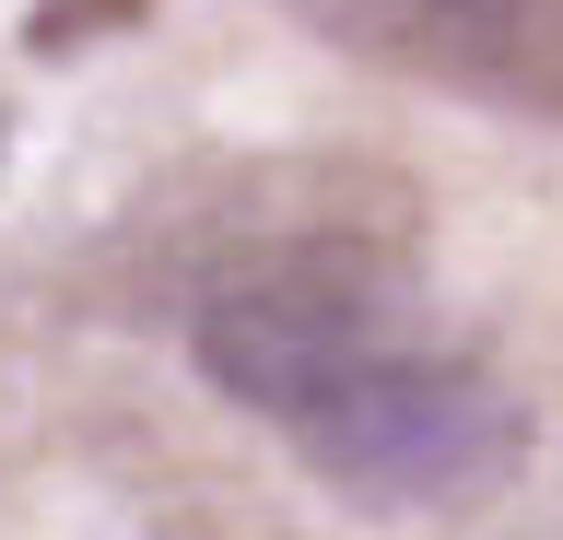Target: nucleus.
I'll return each mask as SVG.
<instances>
[{
  "mask_svg": "<svg viewBox=\"0 0 563 540\" xmlns=\"http://www.w3.org/2000/svg\"><path fill=\"white\" fill-rule=\"evenodd\" d=\"M282 434L306 447L317 482H341L364 505H457L482 482H505V459L528 447L517 399L470 353H422L411 329H387L376 353H352Z\"/></svg>",
  "mask_w": 563,
  "mask_h": 540,
  "instance_id": "1",
  "label": "nucleus"
},
{
  "mask_svg": "<svg viewBox=\"0 0 563 540\" xmlns=\"http://www.w3.org/2000/svg\"><path fill=\"white\" fill-rule=\"evenodd\" d=\"M141 12H153V0H35V12H24V47H35V59H70V47L141 24Z\"/></svg>",
  "mask_w": 563,
  "mask_h": 540,
  "instance_id": "3",
  "label": "nucleus"
},
{
  "mask_svg": "<svg viewBox=\"0 0 563 540\" xmlns=\"http://www.w3.org/2000/svg\"><path fill=\"white\" fill-rule=\"evenodd\" d=\"M317 47L399 82H446L470 107L563 118V0H282Z\"/></svg>",
  "mask_w": 563,
  "mask_h": 540,
  "instance_id": "2",
  "label": "nucleus"
}]
</instances>
